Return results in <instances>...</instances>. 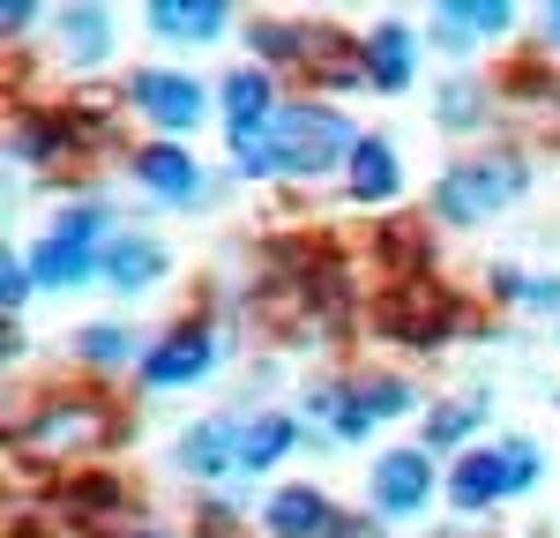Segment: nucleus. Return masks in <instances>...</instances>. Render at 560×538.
Segmentation results:
<instances>
[{
    "instance_id": "f257e3e1",
    "label": "nucleus",
    "mask_w": 560,
    "mask_h": 538,
    "mask_svg": "<svg viewBox=\"0 0 560 538\" xmlns=\"http://www.w3.org/2000/svg\"><path fill=\"white\" fill-rule=\"evenodd\" d=\"M232 142H240V173H329L359 134H351L329 105H292V113H277L269 128L232 134Z\"/></svg>"
},
{
    "instance_id": "f03ea898",
    "label": "nucleus",
    "mask_w": 560,
    "mask_h": 538,
    "mask_svg": "<svg viewBox=\"0 0 560 538\" xmlns=\"http://www.w3.org/2000/svg\"><path fill=\"white\" fill-rule=\"evenodd\" d=\"M530 479H538V448L530 442H501V448H471V456L456 464L448 493H456V508H486V501L530 487Z\"/></svg>"
},
{
    "instance_id": "7ed1b4c3",
    "label": "nucleus",
    "mask_w": 560,
    "mask_h": 538,
    "mask_svg": "<svg viewBox=\"0 0 560 538\" xmlns=\"http://www.w3.org/2000/svg\"><path fill=\"white\" fill-rule=\"evenodd\" d=\"M523 195V157H471L441 179V218H478Z\"/></svg>"
},
{
    "instance_id": "20e7f679",
    "label": "nucleus",
    "mask_w": 560,
    "mask_h": 538,
    "mask_svg": "<svg viewBox=\"0 0 560 538\" xmlns=\"http://www.w3.org/2000/svg\"><path fill=\"white\" fill-rule=\"evenodd\" d=\"M105 224V210H75V218H60L52 232L38 239V255H31V277L38 284H75V277H90V232Z\"/></svg>"
},
{
    "instance_id": "39448f33",
    "label": "nucleus",
    "mask_w": 560,
    "mask_h": 538,
    "mask_svg": "<svg viewBox=\"0 0 560 538\" xmlns=\"http://www.w3.org/2000/svg\"><path fill=\"white\" fill-rule=\"evenodd\" d=\"M427 487H433L427 448H396V456H382V464H374V501H382L388 516H411V508L427 501Z\"/></svg>"
},
{
    "instance_id": "423d86ee",
    "label": "nucleus",
    "mask_w": 560,
    "mask_h": 538,
    "mask_svg": "<svg viewBox=\"0 0 560 538\" xmlns=\"http://www.w3.org/2000/svg\"><path fill=\"white\" fill-rule=\"evenodd\" d=\"M135 105H142L158 128H195V120H202V90L187 83V75H158V68L135 75Z\"/></svg>"
},
{
    "instance_id": "0eeeda50",
    "label": "nucleus",
    "mask_w": 560,
    "mask_h": 538,
    "mask_svg": "<svg viewBox=\"0 0 560 538\" xmlns=\"http://www.w3.org/2000/svg\"><path fill=\"white\" fill-rule=\"evenodd\" d=\"M202 366H210V337H202V329H179V337H165V344L150 352L142 382H150V389H179V382H195Z\"/></svg>"
},
{
    "instance_id": "6e6552de",
    "label": "nucleus",
    "mask_w": 560,
    "mask_h": 538,
    "mask_svg": "<svg viewBox=\"0 0 560 538\" xmlns=\"http://www.w3.org/2000/svg\"><path fill=\"white\" fill-rule=\"evenodd\" d=\"M404 404H411V389H404V382H374V389L359 382V389H351V397L337 404V411H329V419H337V442H359V434H366L374 419L404 411Z\"/></svg>"
},
{
    "instance_id": "1a4fd4ad",
    "label": "nucleus",
    "mask_w": 560,
    "mask_h": 538,
    "mask_svg": "<svg viewBox=\"0 0 560 538\" xmlns=\"http://www.w3.org/2000/svg\"><path fill=\"white\" fill-rule=\"evenodd\" d=\"M135 179H142V187H158L165 202H187V195L202 187V173H195V157H187V150H173V142L142 150V157H135Z\"/></svg>"
},
{
    "instance_id": "9d476101",
    "label": "nucleus",
    "mask_w": 560,
    "mask_h": 538,
    "mask_svg": "<svg viewBox=\"0 0 560 538\" xmlns=\"http://www.w3.org/2000/svg\"><path fill=\"white\" fill-rule=\"evenodd\" d=\"M329 524H337V516H329V501H322L314 487H284L277 501H269V531L277 538H322Z\"/></svg>"
},
{
    "instance_id": "9b49d317",
    "label": "nucleus",
    "mask_w": 560,
    "mask_h": 538,
    "mask_svg": "<svg viewBox=\"0 0 560 538\" xmlns=\"http://www.w3.org/2000/svg\"><path fill=\"white\" fill-rule=\"evenodd\" d=\"M366 83L374 90L411 83V31L404 23H374V38H366Z\"/></svg>"
},
{
    "instance_id": "f8f14e48",
    "label": "nucleus",
    "mask_w": 560,
    "mask_h": 538,
    "mask_svg": "<svg viewBox=\"0 0 560 538\" xmlns=\"http://www.w3.org/2000/svg\"><path fill=\"white\" fill-rule=\"evenodd\" d=\"M179 464H187L195 479H210V471H240V442H232V419H210V426H195V434L179 442Z\"/></svg>"
},
{
    "instance_id": "ddd939ff",
    "label": "nucleus",
    "mask_w": 560,
    "mask_h": 538,
    "mask_svg": "<svg viewBox=\"0 0 560 538\" xmlns=\"http://www.w3.org/2000/svg\"><path fill=\"white\" fill-rule=\"evenodd\" d=\"M351 195H359V202H388V195H396V150H388L382 134H366V142L351 150Z\"/></svg>"
},
{
    "instance_id": "4468645a",
    "label": "nucleus",
    "mask_w": 560,
    "mask_h": 538,
    "mask_svg": "<svg viewBox=\"0 0 560 538\" xmlns=\"http://www.w3.org/2000/svg\"><path fill=\"white\" fill-rule=\"evenodd\" d=\"M150 23H158L165 38H217V31H224V8H217V0H195V8L158 0V8H150Z\"/></svg>"
},
{
    "instance_id": "2eb2a0df",
    "label": "nucleus",
    "mask_w": 560,
    "mask_h": 538,
    "mask_svg": "<svg viewBox=\"0 0 560 538\" xmlns=\"http://www.w3.org/2000/svg\"><path fill=\"white\" fill-rule=\"evenodd\" d=\"M224 113H232V134H255L261 120H269V75H232L224 83Z\"/></svg>"
},
{
    "instance_id": "dca6fc26",
    "label": "nucleus",
    "mask_w": 560,
    "mask_h": 538,
    "mask_svg": "<svg viewBox=\"0 0 560 538\" xmlns=\"http://www.w3.org/2000/svg\"><path fill=\"white\" fill-rule=\"evenodd\" d=\"M158 269H165V255H158L150 239H113V247H105V277H113L120 292H128V284H150Z\"/></svg>"
},
{
    "instance_id": "f3484780",
    "label": "nucleus",
    "mask_w": 560,
    "mask_h": 538,
    "mask_svg": "<svg viewBox=\"0 0 560 538\" xmlns=\"http://www.w3.org/2000/svg\"><path fill=\"white\" fill-rule=\"evenodd\" d=\"M292 419H255V426H240V471H261V464H277L284 448H292Z\"/></svg>"
},
{
    "instance_id": "a211bd4d",
    "label": "nucleus",
    "mask_w": 560,
    "mask_h": 538,
    "mask_svg": "<svg viewBox=\"0 0 560 538\" xmlns=\"http://www.w3.org/2000/svg\"><path fill=\"white\" fill-rule=\"evenodd\" d=\"M478 411H486V404H448V411H433V419H427V448L464 442V434L478 426Z\"/></svg>"
},
{
    "instance_id": "6ab92c4d",
    "label": "nucleus",
    "mask_w": 560,
    "mask_h": 538,
    "mask_svg": "<svg viewBox=\"0 0 560 538\" xmlns=\"http://www.w3.org/2000/svg\"><path fill=\"white\" fill-rule=\"evenodd\" d=\"M68 23H75V31H68V52H75V60H97V52H105V15H97V8H75Z\"/></svg>"
},
{
    "instance_id": "aec40b11",
    "label": "nucleus",
    "mask_w": 560,
    "mask_h": 538,
    "mask_svg": "<svg viewBox=\"0 0 560 538\" xmlns=\"http://www.w3.org/2000/svg\"><path fill=\"white\" fill-rule=\"evenodd\" d=\"M441 23H448V38H464V31H501L509 8H501V0H493V8H441Z\"/></svg>"
},
{
    "instance_id": "412c9836",
    "label": "nucleus",
    "mask_w": 560,
    "mask_h": 538,
    "mask_svg": "<svg viewBox=\"0 0 560 538\" xmlns=\"http://www.w3.org/2000/svg\"><path fill=\"white\" fill-rule=\"evenodd\" d=\"M75 352H83V359H128V329H90Z\"/></svg>"
},
{
    "instance_id": "4be33fe9",
    "label": "nucleus",
    "mask_w": 560,
    "mask_h": 538,
    "mask_svg": "<svg viewBox=\"0 0 560 538\" xmlns=\"http://www.w3.org/2000/svg\"><path fill=\"white\" fill-rule=\"evenodd\" d=\"M23 292H31V269H8V277H0V300H8V307H15V300H23Z\"/></svg>"
},
{
    "instance_id": "5701e85b",
    "label": "nucleus",
    "mask_w": 560,
    "mask_h": 538,
    "mask_svg": "<svg viewBox=\"0 0 560 538\" xmlns=\"http://www.w3.org/2000/svg\"><path fill=\"white\" fill-rule=\"evenodd\" d=\"M546 31H553V45H560V8H553V15H546Z\"/></svg>"
}]
</instances>
